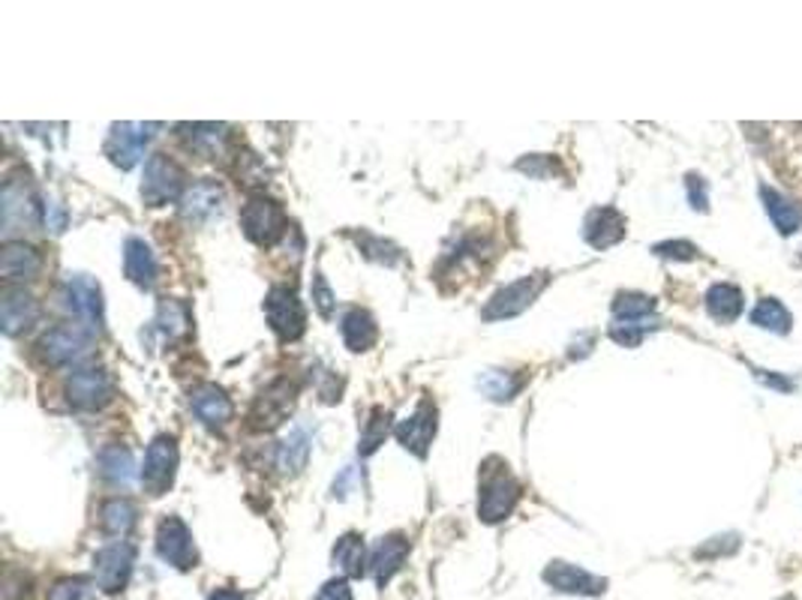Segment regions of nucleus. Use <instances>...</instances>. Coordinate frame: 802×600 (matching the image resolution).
<instances>
[{"label":"nucleus","instance_id":"30","mask_svg":"<svg viewBox=\"0 0 802 600\" xmlns=\"http://www.w3.org/2000/svg\"><path fill=\"white\" fill-rule=\"evenodd\" d=\"M181 136L187 138L193 148L205 153V157H217V153H223L226 150V141H229V129L223 124H181Z\"/></svg>","mask_w":802,"mask_h":600},{"label":"nucleus","instance_id":"13","mask_svg":"<svg viewBox=\"0 0 802 600\" xmlns=\"http://www.w3.org/2000/svg\"><path fill=\"white\" fill-rule=\"evenodd\" d=\"M157 552L160 559L169 562L177 571H189L196 567V543H193V535H189L187 523L181 516H165L160 528H157Z\"/></svg>","mask_w":802,"mask_h":600},{"label":"nucleus","instance_id":"33","mask_svg":"<svg viewBox=\"0 0 802 600\" xmlns=\"http://www.w3.org/2000/svg\"><path fill=\"white\" fill-rule=\"evenodd\" d=\"M136 504L133 501H126V499H112V501H106L102 504V511H100V523L102 528L109 532V535H126L133 525H136Z\"/></svg>","mask_w":802,"mask_h":600},{"label":"nucleus","instance_id":"4","mask_svg":"<svg viewBox=\"0 0 802 600\" xmlns=\"http://www.w3.org/2000/svg\"><path fill=\"white\" fill-rule=\"evenodd\" d=\"M184 168L165 157V153H151L145 163V177H141V199L151 208H160L165 201L184 199Z\"/></svg>","mask_w":802,"mask_h":600},{"label":"nucleus","instance_id":"20","mask_svg":"<svg viewBox=\"0 0 802 600\" xmlns=\"http://www.w3.org/2000/svg\"><path fill=\"white\" fill-rule=\"evenodd\" d=\"M583 238L595 250L616 247L619 240L626 238V216L616 208H595L587 216V223H583Z\"/></svg>","mask_w":802,"mask_h":600},{"label":"nucleus","instance_id":"7","mask_svg":"<svg viewBox=\"0 0 802 600\" xmlns=\"http://www.w3.org/2000/svg\"><path fill=\"white\" fill-rule=\"evenodd\" d=\"M133 567H136V547L129 540H114L94 555V583L106 595H118L129 583Z\"/></svg>","mask_w":802,"mask_h":600},{"label":"nucleus","instance_id":"2","mask_svg":"<svg viewBox=\"0 0 802 600\" xmlns=\"http://www.w3.org/2000/svg\"><path fill=\"white\" fill-rule=\"evenodd\" d=\"M240 225H244V235L256 247H271L286 235L288 220L280 201L268 199V196H252L240 211Z\"/></svg>","mask_w":802,"mask_h":600},{"label":"nucleus","instance_id":"29","mask_svg":"<svg viewBox=\"0 0 802 600\" xmlns=\"http://www.w3.org/2000/svg\"><path fill=\"white\" fill-rule=\"evenodd\" d=\"M153 325H157V330H160L169 342L184 339L189 334V325H193V318H189V307L184 303V300H177V298L160 300V310H157Z\"/></svg>","mask_w":802,"mask_h":600},{"label":"nucleus","instance_id":"34","mask_svg":"<svg viewBox=\"0 0 802 600\" xmlns=\"http://www.w3.org/2000/svg\"><path fill=\"white\" fill-rule=\"evenodd\" d=\"M391 433V412L388 409H382L377 405L370 417H367V424L361 429V445H358V453L361 457H370V453H377L379 445H385V438Z\"/></svg>","mask_w":802,"mask_h":600},{"label":"nucleus","instance_id":"44","mask_svg":"<svg viewBox=\"0 0 802 600\" xmlns=\"http://www.w3.org/2000/svg\"><path fill=\"white\" fill-rule=\"evenodd\" d=\"M313 600H351V588L343 576L340 579H328L325 586L316 591Z\"/></svg>","mask_w":802,"mask_h":600},{"label":"nucleus","instance_id":"5","mask_svg":"<svg viewBox=\"0 0 802 600\" xmlns=\"http://www.w3.org/2000/svg\"><path fill=\"white\" fill-rule=\"evenodd\" d=\"M264 315H268V325L283 342H295L304 337L307 330V313H304V303L298 295L288 286H274L264 298Z\"/></svg>","mask_w":802,"mask_h":600},{"label":"nucleus","instance_id":"17","mask_svg":"<svg viewBox=\"0 0 802 600\" xmlns=\"http://www.w3.org/2000/svg\"><path fill=\"white\" fill-rule=\"evenodd\" d=\"M39 303L25 288H7L3 300H0V322H3V334L7 337H18L22 330L37 325Z\"/></svg>","mask_w":802,"mask_h":600},{"label":"nucleus","instance_id":"14","mask_svg":"<svg viewBox=\"0 0 802 600\" xmlns=\"http://www.w3.org/2000/svg\"><path fill=\"white\" fill-rule=\"evenodd\" d=\"M63 300H66V310L82 318L90 330H100L102 327V291L100 283L88 274H73L63 286Z\"/></svg>","mask_w":802,"mask_h":600},{"label":"nucleus","instance_id":"21","mask_svg":"<svg viewBox=\"0 0 802 600\" xmlns=\"http://www.w3.org/2000/svg\"><path fill=\"white\" fill-rule=\"evenodd\" d=\"M42 271V255L22 240H10L0 252V274L7 283H30Z\"/></svg>","mask_w":802,"mask_h":600},{"label":"nucleus","instance_id":"15","mask_svg":"<svg viewBox=\"0 0 802 600\" xmlns=\"http://www.w3.org/2000/svg\"><path fill=\"white\" fill-rule=\"evenodd\" d=\"M544 583L563 595H587V598H595V595H604L607 588V579L602 576L590 574L583 567L568 562H551L544 567Z\"/></svg>","mask_w":802,"mask_h":600},{"label":"nucleus","instance_id":"22","mask_svg":"<svg viewBox=\"0 0 802 600\" xmlns=\"http://www.w3.org/2000/svg\"><path fill=\"white\" fill-rule=\"evenodd\" d=\"M124 271L138 288H153V286H157V274H160V264H157V255H153L151 243H145L141 238L126 240V243H124Z\"/></svg>","mask_w":802,"mask_h":600},{"label":"nucleus","instance_id":"18","mask_svg":"<svg viewBox=\"0 0 802 600\" xmlns=\"http://www.w3.org/2000/svg\"><path fill=\"white\" fill-rule=\"evenodd\" d=\"M189 405L208 429H223L235 414V405L226 397V390L217 388V385H201V388L193 390Z\"/></svg>","mask_w":802,"mask_h":600},{"label":"nucleus","instance_id":"31","mask_svg":"<svg viewBox=\"0 0 802 600\" xmlns=\"http://www.w3.org/2000/svg\"><path fill=\"white\" fill-rule=\"evenodd\" d=\"M331 559H334V567H340L346 576H363L367 567H370V562H367V547H363V540L358 535H343L334 543Z\"/></svg>","mask_w":802,"mask_h":600},{"label":"nucleus","instance_id":"35","mask_svg":"<svg viewBox=\"0 0 802 600\" xmlns=\"http://www.w3.org/2000/svg\"><path fill=\"white\" fill-rule=\"evenodd\" d=\"M478 385L484 388V393H488L490 400L508 402L515 400L517 390L523 388V378H520V375L502 373V370H488V373L478 378Z\"/></svg>","mask_w":802,"mask_h":600},{"label":"nucleus","instance_id":"19","mask_svg":"<svg viewBox=\"0 0 802 600\" xmlns=\"http://www.w3.org/2000/svg\"><path fill=\"white\" fill-rule=\"evenodd\" d=\"M406 555H409V540L403 538V535H388V538H382L373 547L370 552V567H367V574L373 576V583L379 588H385L391 576L397 574L406 562Z\"/></svg>","mask_w":802,"mask_h":600},{"label":"nucleus","instance_id":"12","mask_svg":"<svg viewBox=\"0 0 802 600\" xmlns=\"http://www.w3.org/2000/svg\"><path fill=\"white\" fill-rule=\"evenodd\" d=\"M295 393H298V388L288 378H276L274 385H268L252 402L250 424L256 429H274V426L283 424L295 409Z\"/></svg>","mask_w":802,"mask_h":600},{"label":"nucleus","instance_id":"16","mask_svg":"<svg viewBox=\"0 0 802 600\" xmlns=\"http://www.w3.org/2000/svg\"><path fill=\"white\" fill-rule=\"evenodd\" d=\"M394 436L400 441L403 448L415 453V457H427V450L433 445V436H436V409L424 402L415 414H409L406 421L394 426Z\"/></svg>","mask_w":802,"mask_h":600},{"label":"nucleus","instance_id":"32","mask_svg":"<svg viewBox=\"0 0 802 600\" xmlns=\"http://www.w3.org/2000/svg\"><path fill=\"white\" fill-rule=\"evenodd\" d=\"M752 325L764 327V330H773V334H788L790 325H793V315L788 313V307L776 298H761L757 307L752 310Z\"/></svg>","mask_w":802,"mask_h":600},{"label":"nucleus","instance_id":"26","mask_svg":"<svg viewBox=\"0 0 802 600\" xmlns=\"http://www.w3.org/2000/svg\"><path fill=\"white\" fill-rule=\"evenodd\" d=\"M742 307H745V298H742V291L737 286H730V283H715L710 291H706V313L713 315L715 322H737L742 313Z\"/></svg>","mask_w":802,"mask_h":600},{"label":"nucleus","instance_id":"36","mask_svg":"<svg viewBox=\"0 0 802 600\" xmlns=\"http://www.w3.org/2000/svg\"><path fill=\"white\" fill-rule=\"evenodd\" d=\"M655 313V298L640 295V291H622L614 300V318L628 322V318H650Z\"/></svg>","mask_w":802,"mask_h":600},{"label":"nucleus","instance_id":"27","mask_svg":"<svg viewBox=\"0 0 802 600\" xmlns=\"http://www.w3.org/2000/svg\"><path fill=\"white\" fill-rule=\"evenodd\" d=\"M97 465H100V475L106 477V480L118 484V487L133 484V477H136L133 453H129L124 445H106V448L97 453Z\"/></svg>","mask_w":802,"mask_h":600},{"label":"nucleus","instance_id":"25","mask_svg":"<svg viewBox=\"0 0 802 600\" xmlns=\"http://www.w3.org/2000/svg\"><path fill=\"white\" fill-rule=\"evenodd\" d=\"M310 448H313V438L307 426H292V433L283 438V445L276 450V465L283 475H298L307 460H310Z\"/></svg>","mask_w":802,"mask_h":600},{"label":"nucleus","instance_id":"9","mask_svg":"<svg viewBox=\"0 0 802 600\" xmlns=\"http://www.w3.org/2000/svg\"><path fill=\"white\" fill-rule=\"evenodd\" d=\"M94 334L90 327L82 325H58L51 327L46 337L39 339V354L42 361L51 366H66V363H78L90 351Z\"/></svg>","mask_w":802,"mask_h":600},{"label":"nucleus","instance_id":"11","mask_svg":"<svg viewBox=\"0 0 802 600\" xmlns=\"http://www.w3.org/2000/svg\"><path fill=\"white\" fill-rule=\"evenodd\" d=\"M153 129H157V124H114L109 138H106V157L124 172L133 168L145 157Z\"/></svg>","mask_w":802,"mask_h":600},{"label":"nucleus","instance_id":"28","mask_svg":"<svg viewBox=\"0 0 802 600\" xmlns=\"http://www.w3.org/2000/svg\"><path fill=\"white\" fill-rule=\"evenodd\" d=\"M761 199L766 204V213L769 220L776 223V228L781 235H793L802 225V208L797 201H790L788 196H781L778 189L773 187H761Z\"/></svg>","mask_w":802,"mask_h":600},{"label":"nucleus","instance_id":"39","mask_svg":"<svg viewBox=\"0 0 802 600\" xmlns=\"http://www.w3.org/2000/svg\"><path fill=\"white\" fill-rule=\"evenodd\" d=\"M358 243H363L361 252L367 255V259H377V262H382V264H394L397 259H400V255H397V250H394L391 243H385L382 238H373V235H361V238H358Z\"/></svg>","mask_w":802,"mask_h":600},{"label":"nucleus","instance_id":"46","mask_svg":"<svg viewBox=\"0 0 802 600\" xmlns=\"http://www.w3.org/2000/svg\"><path fill=\"white\" fill-rule=\"evenodd\" d=\"M208 600H244L238 591H229V588H220V591H213Z\"/></svg>","mask_w":802,"mask_h":600},{"label":"nucleus","instance_id":"23","mask_svg":"<svg viewBox=\"0 0 802 600\" xmlns=\"http://www.w3.org/2000/svg\"><path fill=\"white\" fill-rule=\"evenodd\" d=\"M220 201H223V189H220V184H213V180H199V184H193V187L184 192V199H181V213H184V220H189V223H205V220H211L213 213L220 211Z\"/></svg>","mask_w":802,"mask_h":600},{"label":"nucleus","instance_id":"10","mask_svg":"<svg viewBox=\"0 0 802 600\" xmlns=\"http://www.w3.org/2000/svg\"><path fill=\"white\" fill-rule=\"evenodd\" d=\"M177 472V441L172 436H157L148 445L145 453V465H141V484L148 489V496H163L169 487L175 484Z\"/></svg>","mask_w":802,"mask_h":600},{"label":"nucleus","instance_id":"3","mask_svg":"<svg viewBox=\"0 0 802 600\" xmlns=\"http://www.w3.org/2000/svg\"><path fill=\"white\" fill-rule=\"evenodd\" d=\"M551 276L547 274H532V276H520L515 283H508L505 288H499L493 298L488 300V307L481 310V318L484 322H502V318H515L523 310H529L541 291L547 288Z\"/></svg>","mask_w":802,"mask_h":600},{"label":"nucleus","instance_id":"38","mask_svg":"<svg viewBox=\"0 0 802 600\" xmlns=\"http://www.w3.org/2000/svg\"><path fill=\"white\" fill-rule=\"evenodd\" d=\"M94 586L85 576H66L58 586L51 588L49 600H94Z\"/></svg>","mask_w":802,"mask_h":600},{"label":"nucleus","instance_id":"43","mask_svg":"<svg viewBox=\"0 0 802 600\" xmlns=\"http://www.w3.org/2000/svg\"><path fill=\"white\" fill-rule=\"evenodd\" d=\"M686 189H689V201L694 211H710V199H706V184L701 175L686 177Z\"/></svg>","mask_w":802,"mask_h":600},{"label":"nucleus","instance_id":"42","mask_svg":"<svg viewBox=\"0 0 802 600\" xmlns=\"http://www.w3.org/2000/svg\"><path fill=\"white\" fill-rule=\"evenodd\" d=\"M517 168H520V172H527V175H532V177H547L556 172V160L535 153V157H529V160H520Z\"/></svg>","mask_w":802,"mask_h":600},{"label":"nucleus","instance_id":"24","mask_svg":"<svg viewBox=\"0 0 802 600\" xmlns=\"http://www.w3.org/2000/svg\"><path fill=\"white\" fill-rule=\"evenodd\" d=\"M340 334L349 351H370L379 339L377 318L367 310H349L340 318Z\"/></svg>","mask_w":802,"mask_h":600},{"label":"nucleus","instance_id":"41","mask_svg":"<svg viewBox=\"0 0 802 600\" xmlns=\"http://www.w3.org/2000/svg\"><path fill=\"white\" fill-rule=\"evenodd\" d=\"M313 303H316V310H319V315H325V318H331L334 307H337L334 291H331V286H328V279L322 274L313 276Z\"/></svg>","mask_w":802,"mask_h":600},{"label":"nucleus","instance_id":"1","mask_svg":"<svg viewBox=\"0 0 802 600\" xmlns=\"http://www.w3.org/2000/svg\"><path fill=\"white\" fill-rule=\"evenodd\" d=\"M517 499H520V487L511 468L502 460H488L481 468V487H478V516L484 523H502L515 511Z\"/></svg>","mask_w":802,"mask_h":600},{"label":"nucleus","instance_id":"8","mask_svg":"<svg viewBox=\"0 0 802 600\" xmlns=\"http://www.w3.org/2000/svg\"><path fill=\"white\" fill-rule=\"evenodd\" d=\"M0 216H3V232H18V228H37L39 220L46 216V208L39 204L34 189L22 184V180H7L3 192H0Z\"/></svg>","mask_w":802,"mask_h":600},{"label":"nucleus","instance_id":"6","mask_svg":"<svg viewBox=\"0 0 802 600\" xmlns=\"http://www.w3.org/2000/svg\"><path fill=\"white\" fill-rule=\"evenodd\" d=\"M114 397L112 375L102 366H85L66 378V402L78 412H100Z\"/></svg>","mask_w":802,"mask_h":600},{"label":"nucleus","instance_id":"45","mask_svg":"<svg viewBox=\"0 0 802 600\" xmlns=\"http://www.w3.org/2000/svg\"><path fill=\"white\" fill-rule=\"evenodd\" d=\"M46 225H49L54 235L63 232V225H66V213H63V208L58 204V201H46Z\"/></svg>","mask_w":802,"mask_h":600},{"label":"nucleus","instance_id":"40","mask_svg":"<svg viewBox=\"0 0 802 600\" xmlns=\"http://www.w3.org/2000/svg\"><path fill=\"white\" fill-rule=\"evenodd\" d=\"M652 252L662 255V259H677V262H691V259H698V247L689 243V240H665V243H655Z\"/></svg>","mask_w":802,"mask_h":600},{"label":"nucleus","instance_id":"37","mask_svg":"<svg viewBox=\"0 0 802 600\" xmlns=\"http://www.w3.org/2000/svg\"><path fill=\"white\" fill-rule=\"evenodd\" d=\"M655 327H658L655 315H650V318H628V322H616L614 318L610 339L619 342V346H626V349H634V346H640V339L646 337L650 330H655Z\"/></svg>","mask_w":802,"mask_h":600}]
</instances>
